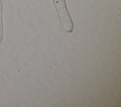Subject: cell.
<instances>
[{
    "mask_svg": "<svg viewBox=\"0 0 121 107\" xmlns=\"http://www.w3.org/2000/svg\"><path fill=\"white\" fill-rule=\"evenodd\" d=\"M58 14V18L63 29L70 33L73 29V24L67 9L65 0H52Z\"/></svg>",
    "mask_w": 121,
    "mask_h": 107,
    "instance_id": "cell-1",
    "label": "cell"
},
{
    "mask_svg": "<svg viewBox=\"0 0 121 107\" xmlns=\"http://www.w3.org/2000/svg\"><path fill=\"white\" fill-rule=\"evenodd\" d=\"M3 20V9L1 0H0V43L2 42L4 37V26Z\"/></svg>",
    "mask_w": 121,
    "mask_h": 107,
    "instance_id": "cell-2",
    "label": "cell"
}]
</instances>
